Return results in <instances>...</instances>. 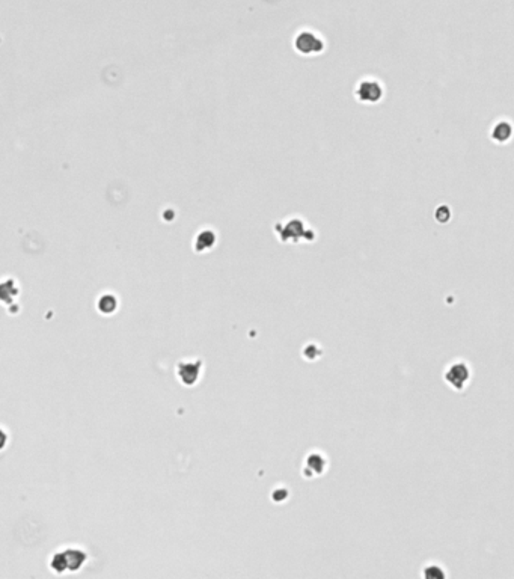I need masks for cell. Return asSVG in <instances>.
<instances>
[{"mask_svg": "<svg viewBox=\"0 0 514 579\" xmlns=\"http://www.w3.org/2000/svg\"><path fill=\"white\" fill-rule=\"evenodd\" d=\"M86 552L80 547H63L53 553L50 560V569L58 575H63L66 572H77L86 563Z\"/></svg>", "mask_w": 514, "mask_h": 579, "instance_id": "6da1fadb", "label": "cell"}, {"mask_svg": "<svg viewBox=\"0 0 514 579\" xmlns=\"http://www.w3.org/2000/svg\"><path fill=\"white\" fill-rule=\"evenodd\" d=\"M201 359H182L177 364V377L185 386H195L201 377Z\"/></svg>", "mask_w": 514, "mask_h": 579, "instance_id": "7a4b0ae2", "label": "cell"}, {"mask_svg": "<svg viewBox=\"0 0 514 579\" xmlns=\"http://www.w3.org/2000/svg\"><path fill=\"white\" fill-rule=\"evenodd\" d=\"M296 50L302 55H311L315 53L317 50H320V41L309 32H302L297 35L296 38Z\"/></svg>", "mask_w": 514, "mask_h": 579, "instance_id": "3957f363", "label": "cell"}, {"mask_svg": "<svg viewBox=\"0 0 514 579\" xmlns=\"http://www.w3.org/2000/svg\"><path fill=\"white\" fill-rule=\"evenodd\" d=\"M214 241H216V234H214L213 231H210V229L202 231V232L198 235V238H196V251L201 252V251L210 249V248H212V246L214 245Z\"/></svg>", "mask_w": 514, "mask_h": 579, "instance_id": "277c9868", "label": "cell"}, {"mask_svg": "<svg viewBox=\"0 0 514 579\" xmlns=\"http://www.w3.org/2000/svg\"><path fill=\"white\" fill-rule=\"evenodd\" d=\"M118 308V300L115 299V296L113 294H104V296H101L100 297V300H98V309L104 314V316H110V314Z\"/></svg>", "mask_w": 514, "mask_h": 579, "instance_id": "5b68a950", "label": "cell"}]
</instances>
